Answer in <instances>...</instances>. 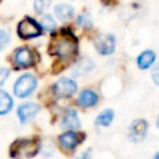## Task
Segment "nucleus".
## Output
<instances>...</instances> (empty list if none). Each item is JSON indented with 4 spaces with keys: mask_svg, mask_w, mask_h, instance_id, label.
<instances>
[{
    "mask_svg": "<svg viewBox=\"0 0 159 159\" xmlns=\"http://www.w3.org/2000/svg\"><path fill=\"white\" fill-rule=\"evenodd\" d=\"M7 76H9V70H6V68H0V86L5 82V80H6Z\"/></svg>",
    "mask_w": 159,
    "mask_h": 159,
    "instance_id": "23",
    "label": "nucleus"
},
{
    "mask_svg": "<svg viewBox=\"0 0 159 159\" xmlns=\"http://www.w3.org/2000/svg\"><path fill=\"white\" fill-rule=\"evenodd\" d=\"M12 107V99L11 97L0 89V114H5L7 113Z\"/></svg>",
    "mask_w": 159,
    "mask_h": 159,
    "instance_id": "16",
    "label": "nucleus"
},
{
    "mask_svg": "<svg viewBox=\"0 0 159 159\" xmlns=\"http://www.w3.org/2000/svg\"><path fill=\"white\" fill-rule=\"evenodd\" d=\"M147 129H148V123L144 119H135L130 127H129V132H128V138L130 142L138 143L140 142L145 134H147Z\"/></svg>",
    "mask_w": 159,
    "mask_h": 159,
    "instance_id": "6",
    "label": "nucleus"
},
{
    "mask_svg": "<svg viewBox=\"0 0 159 159\" xmlns=\"http://www.w3.org/2000/svg\"><path fill=\"white\" fill-rule=\"evenodd\" d=\"M97 101H98V96L93 91L84 89V91L81 92L77 102H78V104L81 107H92V106H94L97 103Z\"/></svg>",
    "mask_w": 159,
    "mask_h": 159,
    "instance_id": "10",
    "label": "nucleus"
},
{
    "mask_svg": "<svg viewBox=\"0 0 159 159\" xmlns=\"http://www.w3.org/2000/svg\"><path fill=\"white\" fill-rule=\"evenodd\" d=\"M94 46L101 55H111L116 48V39L111 34H102L96 39Z\"/></svg>",
    "mask_w": 159,
    "mask_h": 159,
    "instance_id": "5",
    "label": "nucleus"
},
{
    "mask_svg": "<svg viewBox=\"0 0 159 159\" xmlns=\"http://www.w3.org/2000/svg\"><path fill=\"white\" fill-rule=\"evenodd\" d=\"M14 61L19 67H29L32 65V53L29 48H19L15 52Z\"/></svg>",
    "mask_w": 159,
    "mask_h": 159,
    "instance_id": "9",
    "label": "nucleus"
},
{
    "mask_svg": "<svg viewBox=\"0 0 159 159\" xmlns=\"http://www.w3.org/2000/svg\"><path fill=\"white\" fill-rule=\"evenodd\" d=\"M78 24L82 25V26H84V27H89V26L92 25V22H91V16H89L88 14H83V15L78 16Z\"/></svg>",
    "mask_w": 159,
    "mask_h": 159,
    "instance_id": "20",
    "label": "nucleus"
},
{
    "mask_svg": "<svg viewBox=\"0 0 159 159\" xmlns=\"http://www.w3.org/2000/svg\"><path fill=\"white\" fill-rule=\"evenodd\" d=\"M7 41H9V35H7V32L4 31V30H0V50H1L2 47H5V45L7 43Z\"/></svg>",
    "mask_w": 159,
    "mask_h": 159,
    "instance_id": "21",
    "label": "nucleus"
},
{
    "mask_svg": "<svg viewBox=\"0 0 159 159\" xmlns=\"http://www.w3.org/2000/svg\"><path fill=\"white\" fill-rule=\"evenodd\" d=\"M157 127L159 128V116H158V119H157Z\"/></svg>",
    "mask_w": 159,
    "mask_h": 159,
    "instance_id": "25",
    "label": "nucleus"
},
{
    "mask_svg": "<svg viewBox=\"0 0 159 159\" xmlns=\"http://www.w3.org/2000/svg\"><path fill=\"white\" fill-rule=\"evenodd\" d=\"M76 83L68 78H61L55 84V92L60 97H68L76 92Z\"/></svg>",
    "mask_w": 159,
    "mask_h": 159,
    "instance_id": "7",
    "label": "nucleus"
},
{
    "mask_svg": "<svg viewBox=\"0 0 159 159\" xmlns=\"http://www.w3.org/2000/svg\"><path fill=\"white\" fill-rule=\"evenodd\" d=\"M50 50L52 53L57 55L58 57L61 58H68V57H72L76 51H77V41L71 37L70 35H60L58 37H56L51 46H50Z\"/></svg>",
    "mask_w": 159,
    "mask_h": 159,
    "instance_id": "1",
    "label": "nucleus"
},
{
    "mask_svg": "<svg viewBox=\"0 0 159 159\" xmlns=\"http://www.w3.org/2000/svg\"><path fill=\"white\" fill-rule=\"evenodd\" d=\"M41 26L45 29V30H48V31H52L56 29V22L55 20L50 16V15H45L41 20Z\"/></svg>",
    "mask_w": 159,
    "mask_h": 159,
    "instance_id": "18",
    "label": "nucleus"
},
{
    "mask_svg": "<svg viewBox=\"0 0 159 159\" xmlns=\"http://www.w3.org/2000/svg\"><path fill=\"white\" fill-rule=\"evenodd\" d=\"M113 116H114V113H113L112 109H106V111H103L97 117L96 123L99 124V125H109L111 122H112V119H113Z\"/></svg>",
    "mask_w": 159,
    "mask_h": 159,
    "instance_id": "17",
    "label": "nucleus"
},
{
    "mask_svg": "<svg viewBox=\"0 0 159 159\" xmlns=\"http://www.w3.org/2000/svg\"><path fill=\"white\" fill-rule=\"evenodd\" d=\"M154 61H155V53L152 50H147V51L142 52L137 58V63H138L139 68H142V70L149 68L154 63Z\"/></svg>",
    "mask_w": 159,
    "mask_h": 159,
    "instance_id": "12",
    "label": "nucleus"
},
{
    "mask_svg": "<svg viewBox=\"0 0 159 159\" xmlns=\"http://www.w3.org/2000/svg\"><path fill=\"white\" fill-rule=\"evenodd\" d=\"M80 125H81V123H80L76 111H68L61 123V127L66 128V129H77V128H80Z\"/></svg>",
    "mask_w": 159,
    "mask_h": 159,
    "instance_id": "11",
    "label": "nucleus"
},
{
    "mask_svg": "<svg viewBox=\"0 0 159 159\" xmlns=\"http://www.w3.org/2000/svg\"><path fill=\"white\" fill-rule=\"evenodd\" d=\"M35 88H36V78L30 73H25L16 81L14 86V92L17 97H27L34 92Z\"/></svg>",
    "mask_w": 159,
    "mask_h": 159,
    "instance_id": "2",
    "label": "nucleus"
},
{
    "mask_svg": "<svg viewBox=\"0 0 159 159\" xmlns=\"http://www.w3.org/2000/svg\"><path fill=\"white\" fill-rule=\"evenodd\" d=\"M60 143L63 148L66 149H72L75 148L78 143H80V139H78V135L73 132H67L65 134H62L60 137Z\"/></svg>",
    "mask_w": 159,
    "mask_h": 159,
    "instance_id": "13",
    "label": "nucleus"
},
{
    "mask_svg": "<svg viewBox=\"0 0 159 159\" xmlns=\"http://www.w3.org/2000/svg\"><path fill=\"white\" fill-rule=\"evenodd\" d=\"M39 147L34 140H20L12 145L11 157H32L36 154Z\"/></svg>",
    "mask_w": 159,
    "mask_h": 159,
    "instance_id": "3",
    "label": "nucleus"
},
{
    "mask_svg": "<svg viewBox=\"0 0 159 159\" xmlns=\"http://www.w3.org/2000/svg\"><path fill=\"white\" fill-rule=\"evenodd\" d=\"M152 78L154 81V83L159 86V63L157 66H154V68L152 71Z\"/></svg>",
    "mask_w": 159,
    "mask_h": 159,
    "instance_id": "22",
    "label": "nucleus"
},
{
    "mask_svg": "<svg viewBox=\"0 0 159 159\" xmlns=\"http://www.w3.org/2000/svg\"><path fill=\"white\" fill-rule=\"evenodd\" d=\"M50 2H51V0H35V4H34L35 11L36 12H42L50 5Z\"/></svg>",
    "mask_w": 159,
    "mask_h": 159,
    "instance_id": "19",
    "label": "nucleus"
},
{
    "mask_svg": "<svg viewBox=\"0 0 159 159\" xmlns=\"http://www.w3.org/2000/svg\"><path fill=\"white\" fill-rule=\"evenodd\" d=\"M92 68H93V62L89 58H82L75 66V73L76 75H84V73L89 72Z\"/></svg>",
    "mask_w": 159,
    "mask_h": 159,
    "instance_id": "15",
    "label": "nucleus"
},
{
    "mask_svg": "<svg viewBox=\"0 0 159 159\" xmlns=\"http://www.w3.org/2000/svg\"><path fill=\"white\" fill-rule=\"evenodd\" d=\"M55 14L57 16V19H60L61 21H67L68 19H71L73 16V9L70 5H57L55 7Z\"/></svg>",
    "mask_w": 159,
    "mask_h": 159,
    "instance_id": "14",
    "label": "nucleus"
},
{
    "mask_svg": "<svg viewBox=\"0 0 159 159\" xmlns=\"http://www.w3.org/2000/svg\"><path fill=\"white\" fill-rule=\"evenodd\" d=\"M154 158H155V159H159V152H158V153L154 155Z\"/></svg>",
    "mask_w": 159,
    "mask_h": 159,
    "instance_id": "24",
    "label": "nucleus"
},
{
    "mask_svg": "<svg viewBox=\"0 0 159 159\" xmlns=\"http://www.w3.org/2000/svg\"><path fill=\"white\" fill-rule=\"evenodd\" d=\"M17 34L22 39H31L39 36L41 34V30L32 19H24L17 26Z\"/></svg>",
    "mask_w": 159,
    "mask_h": 159,
    "instance_id": "4",
    "label": "nucleus"
},
{
    "mask_svg": "<svg viewBox=\"0 0 159 159\" xmlns=\"http://www.w3.org/2000/svg\"><path fill=\"white\" fill-rule=\"evenodd\" d=\"M39 112V106L35 103H24L17 109V116L21 123H26L31 118H34Z\"/></svg>",
    "mask_w": 159,
    "mask_h": 159,
    "instance_id": "8",
    "label": "nucleus"
}]
</instances>
